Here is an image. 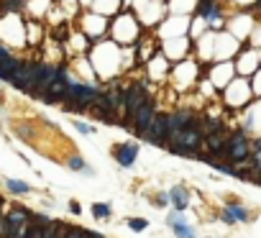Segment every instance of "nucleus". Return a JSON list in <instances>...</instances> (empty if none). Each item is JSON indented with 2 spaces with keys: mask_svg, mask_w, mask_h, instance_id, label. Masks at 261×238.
Wrapping results in <instances>:
<instances>
[{
  "mask_svg": "<svg viewBox=\"0 0 261 238\" xmlns=\"http://www.w3.org/2000/svg\"><path fill=\"white\" fill-rule=\"evenodd\" d=\"M202 144V133H200V123H190L179 131H172L169 133V149L172 146H184V149H197Z\"/></svg>",
  "mask_w": 261,
  "mask_h": 238,
  "instance_id": "1",
  "label": "nucleus"
},
{
  "mask_svg": "<svg viewBox=\"0 0 261 238\" xmlns=\"http://www.w3.org/2000/svg\"><path fill=\"white\" fill-rule=\"evenodd\" d=\"M148 144H154V146H169V121H167V115H154V121L148 123V128L141 133Z\"/></svg>",
  "mask_w": 261,
  "mask_h": 238,
  "instance_id": "2",
  "label": "nucleus"
},
{
  "mask_svg": "<svg viewBox=\"0 0 261 238\" xmlns=\"http://www.w3.org/2000/svg\"><path fill=\"white\" fill-rule=\"evenodd\" d=\"M8 82L16 85L23 92H33V85H36V62H21L16 67V72L11 74Z\"/></svg>",
  "mask_w": 261,
  "mask_h": 238,
  "instance_id": "3",
  "label": "nucleus"
},
{
  "mask_svg": "<svg viewBox=\"0 0 261 238\" xmlns=\"http://www.w3.org/2000/svg\"><path fill=\"white\" fill-rule=\"evenodd\" d=\"M220 154L226 156V159H231V162H246V159L251 156V151H248V141H246V136L243 133H233L228 141H226V146L220 149Z\"/></svg>",
  "mask_w": 261,
  "mask_h": 238,
  "instance_id": "4",
  "label": "nucleus"
},
{
  "mask_svg": "<svg viewBox=\"0 0 261 238\" xmlns=\"http://www.w3.org/2000/svg\"><path fill=\"white\" fill-rule=\"evenodd\" d=\"M154 115H156V110H154V103H143L133 115H131V123H133V128L138 131V133H143L146 128H148V123H151L154 121Z\"/></svg>",
  "mask_w": 261,
  "mask_h": 238,
  "instance_id": "5",
  "label": "nucleus"
},
{
  "mask_svg": "<svg viewBox=\"0 0 261 238\" xmlns=\"http://www.w3.org/2000/svg\"><path fill=\"white\" fill-rule=\"evenodd\" d=\"M146 103V90L143 87H138V85H133V87H128V90H123V108H126V113H128V118L141 108Z\"/></svg>",
  "mask_w": 261,
  "mask_h": 238,
  "instance_id": "6",
  "label": "nucleus"
},
{
  "mask_svg": "<svg viewBox=\"0 0 261 238\" xmlns=\"http://www.w3.org/2000/svg\"><path fill=\"white\" fill-rule=\"evenodd\" d=\"M197 13H200V16H202L210 26L223 23V13H220L218 0H197Z\"/></svg>",
  "mask_w": 261,
  "mask_h": 238,
  "instance_id": "7",
  "label": "nucleus"
},
{
  "mask_svg": "<svg viewBox=\"0 0 261 238\" xmlns=\"http://www.w3.org/2000/svg\"><path fill=\"white\" fill-rule=\"evenodd\" d=\"M113 156H116V162L121 167H131L136 162V156H138V146L136 144H121L113 149Z\"/></svg>",
  "mask_w": 261,
  "mask_h": 238,
  "instance_id": "8",
  "label": "nucleus"
},
{
  "mask_svg": "<svg viewBox=\"0 0 261 238\" xmlns=\"http://www.w3.org/2000/svg\"><path fill=\"white\" fill-rule=\"evenodd\" d=\"M167 121H169V133H172V131H179L184 126L195 123V115L190 110H177L174 115H167Z\"/></svg>",
  "mask_w": 261,
  "mask_h": 238,
  "instance_id": "9",
  "label": "nucleus"
},
{
  "mask_svg": "<svg viewBox=\"0 0 261 238\" xmlns=\"http://www.w3.org/2000/svg\"><path fill=\"white\" fill-rule=\"evenodd\" d=\"M169 200L174 203L177 213H182V210H187V189H184V187H174V189L169 192Z\"/></svg>",
  "mask_w": 261,
  "mask_h": 238,
  "instance_id": "10",
  "label": "nucleus"
},
{
  "mask_svg": "<svg viewBox=\"0 0 261 238\" xmlns=\"http://www.w3.org/2000/svg\"><path fill=\"white\" fill-rule=\"evenodd\" d=\"M21 64V59H16V57H8V59H0V79H11V74L16 72V67Z\"/></svg>",
  "mask_w": 261,
  "mask_h": 238,
  "instance_id": "11",
  "label": "nucleus"
},
{
  "mask_svg": "<svg viewBox=\"0 0 261 238\" xmlns=\"http://www.w3.org/2000/svg\"><path fill=\"white\" fill-rule=\"evenodd\" d=\"M6 189L13 192V195H26V192H31V187H28L26 182H18V179H6Z\"/></svg>",
  "mask_w": 261,
  "mask_h": 238,
  "instance_id": "12",
  "label": "nucleus"
},
{
  "mask_svg": "<svg viewBox=\"0 0 261 238\" xmlns=\"http://www.w3.org/2000/svg\"><path fill=\"white\" fill-rule=\"evenodd\" d=\"M205 144H207L213 151H220L223 146H226V141H223L220 131H215V133H205Z\"/></svg>",
  "mask_w": 261,
  "mask_h": 238,
  "instance_id": "13",
  "label": "nucleus"
},
{
  "mask_svg": "<svg viewBox=\"0 0 261 238\" xmlns=\"http://www.w3.org/2000/svg\"><path fill=\"white\" fill-rule=\"evenodd\" d=\"M174 233H177V238H195L192 228H190V225H184L182 220H179V223H174Z\"/></svg>",
  "mask_w": 261,
  "mask_h": 238,
  "instance_id": "14",
  "label": "nucleus"
},
{
  "mask_svg": "<svg viewBox=\"0 0 261 238\" xmlns=\"http://www.w3.org/2000/svg\"><path fill=\"white\" fill-rule=\"evenodd\" d=\"M26 238H44V225H36V223H31V220H28Z\"/></svg>",
  "mask_w": 261,
  "mask_h": 238,
  "instance_id": "15",
  "label": "nucleus"
},
{
  "mask_svg": "<svg viewBox=\"0 0 261 238\" xmlns=\"http://www.w3.org/2000/svg\"><path fill=\"white\" fill-rule=\"evenodd\" d=\"M92 215L100 218V220H105V218L110 215V205H102V203L97 205V203H95V205H92Z\"/></svg>",
  "mask_w": 261,
  "mask_h": 238,
  "instance_id": "16",
  "label": "nucleus"
},
{
  "mask_svg": "<svg viewBox=\"0 0 261 238\" xmlns=\"http://www.w3.org/2000/svg\"><path fill=\"white\" fill-rule=\"evenodd\" d=\"M228 213L233 215V220H246L248 218V213L243 208H238V205H228Z\"/></svg>",
  "mask_w": 261,
  "mask_h": 238,
  "instance_id": "17",
  "label": "nucleus"
},
{
  "mask_svg": "<svg viewBox=\"0 0 261 238\" xmlns=\"http://www.w3.org/2000/svg\"><path fill=\"white\" fill-rule=\"evenodd\" d=\"M69 167H72V169H85V172L90 174V167H87V164L82 162L80 156H72V159H69Z\"/></svg>",
  "mask_w": 261,
  "mask_h": 238,
  "instance_id": "18",
  "label": "nucleus"
},
{
  "mask_svg": "<svg viewBox=\"0 0 261 238\" xmlns=\"http://www.w3.org/2000/svg\"><path fill=\"white\" fill-rule=\"evenodd\" d=\"M74 128H77L80 133H85V136L92 133V126H87V123H77V121H74Z\"/></svg>",
  "mask_w": 261,
  "mask_h": 238,
  "instance_id": "19",
  "label": "nucleus"
},
{
  "mask_svg": "<svg viewBox=\"0 0 261 238\" xmlns=\"http://www.w3.org/2000/svg\"><path fill=\"white\" fill-rule=\"evenodd\" d=\"M215 131H220V121H207L205 133H215Z\"/></svg>",
  "mask_w": 261,
  "mask_h": 238,
  "instance_id": "20",
  "label": "nucleus"
},
{
  "mask_svg": "<svg viewBox=\"0 0 261 238\" xmlns=\"http://www.w3.org/2000/svg\"><path fill=\"white\" fill-rule=\"evenodd\" d=\"M85 235V230H80V228H72L69 225V230H67V238H82Z\"/></svg>",
  "mask_w": 261,
  "mask_h": 238,
  "instance_id": "21",
  "label": "nucleus"
},
{
  "mask_svg": "<svg viewBox=\"0 0 261 238\" xmlns=\"http://www.w3.org/2000/svg\"><path fill=\"white\" fill-rule=\"evenodd\" d=\"M128 225H131L133 230H143V228H146V220H136V218H133V220H128Z\"/></svg>",
  "mask_w": 261,
  "mask_h": 238,
  "instance_id": "22",
  "label": "nucleus"
},
{
  "mask_svg": "<svg viewBox=\"0 0 261 238\" xmlns=\"http://www.w3.org/2000/svg\"><path fill=\"white\" fill-rule=\"evenodd\" d=\"M54 38H59V41H64V38H67V26H59V28L54 31Z\"/></svg>",
  "mask_w": 261,
  "mask_h": 238,
  "instance_id": "23",
  "label": "nucleus"
},
{
  "mask_svg": "<svg viewBox=\"0 0 261 238\" xmlns=\"http://www.w3.org/2000/svg\"><path fill=\"white\" fill-rule=\"evenodd\" d=\"M248 177H251V179H256V182L261 184V167H256V169H253V174H248Z\"/></svg>",
  "mask_w": 261,
  "mask_h": 238,
  "instance_id": "24",
  "label": "nucleus"
},
{
  "mask_svg": "<svg viewBox=\"0 0 261 238\" xmlns=\"http://www.w3.org/2000/svg\"><path fill=\"white\" fill-rule=\"evenodd\" d=\"M69 210H72L74 215H80V203H69Z\"/></svg>",
  "mask_w": 261,
  "mask_h": 238,
  "instance_id": "25",
  "label": "nucleus"
},
{
  "mask_svg": "<svg viewBox=\"0 0 261 238\" xmlns=\"http://www.w3.org/2000/svg\"><path fill=\"white\" fill-rule=\"evenodd\" d=\"M156 203H159V205H164V203H169V195H159V197H156Z\"/></svg>",
  "mask_w": 261,
  "mask_h": 238,
  "instance_id": "26",
  "label": "nucleus"
},
{
  "mask_svg": "<svg viewBox=\"0 0 261 238\" xmlns=\"http://www.w3.org/2000/svg\"><path fill=\"white\" fill-rule=\"evenodd\" d=\"M82 238H92V233H87V230H85V235H82Z\"/></svg>",
  "mask_w": 261,
  "mask_h": 238,
  "instance_id": "27",
  "label": "nucleus"
},
{
  "mask_svg": "<svg viewBox=\"0 0 261 238\" xmlns=\"http://www.w3.org/2000/svg\"><path fill=\"white\" fill-rule=\"evenodd\" d=\"M92 238H102V235H100V233H92Z\"/></svg>",
  "mask_w": 261,
  "mask_h": 238,
  "instance_id": "28",
  "label": "nucleus"
}]
</instances>
